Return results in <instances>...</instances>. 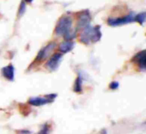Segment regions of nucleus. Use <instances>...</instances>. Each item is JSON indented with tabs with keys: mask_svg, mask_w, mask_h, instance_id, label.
Listing matches in <instances>:
<instances>
[{
	"mask_svg": "<svg viewBox=\"0 0 146 134\" xmlns=\"http://www.w3.org/2000/svg\"><path fill=\"white\" fill-rule=\"evenodd\" d=\"M101 134H107V132H106V130H102V132L100 133Z\"/></svg>",
	"mask_w": 146,
	"mask_h": 134,
	"instance_id": "18",
	"label": "nucleus"
},
{
	"mask_svg": "<svg viewBox=\"0 0 146 134\" xmlns=\"http://www.w3.org/2000/svg\"><path fill=\"white\" fill-rule=\"evenodd\" d=\"M82 85H83V78L81 76V74H79L78 77L75 80L74 85V91L75 92H82Z\"/></svg>",
	"mask_w": 146,
	"mask_h": 134,
	"instance_id": "11",
	"label": "nucleus"
},
{
	"mask_svg": "<svg viewBox=\"0 0 146 134\" xmlns=\"http://www.w3.org/2000/svg\"><path fill=\"white\" fill-rule=\"evenodd\" d=\"M56 49V44L55 42H50L48 44H46L44 47H43L38 53L35 61L38 62H41L43 61H45L46 59L50 58L51 55L53 54L54 50Z\"/></svg>",
	"mask_w": 146,
	"mask_h": 134,
	"instance_id": "3",
	"label": "nucleus"
},
{
	"mask_svg": "<svg viewBox=\"0 0 146 134\" xmlns=\"http://www.w3.org/2000/svg\"><path fill=\"white\" fill-rule=\"evenodd\" d=\"M120 86V84H119V82H117V81H112L110 84V86H109V88L110 89V90H113V91H115V90H116V89H118V87Z\"/></svg>",
	"mask_w": 146,
	"mask_h": 134,
	"instance_id": "16",
	"label": "nucleus"
},
{
	"mask_svg": "<svg viewBox=\"0 0 146 134\" xmlns=\"http://www.w3.org/2000/svg\"><path fill=\"white\" fill-rule=\"evenodd\" d=\"M20 133L21 134H31L32 132L31 131H28V130H21L20 131Z\"/></svg>",
	"mask_w": 146,
	"mask_h": 134,
	"instance_id": "17",
	"label": "nucleus"
},
{
	"mask_svg": "<svg viewBox=\"0 0 146 134\" xmlns=\"http://www.w3.org/2000/svg\"><path fill=\"white\" fill-rule=\"evenodd\" d=\"M2 75L8 80L13 81L15 80V67L12 64H9L3 67L1 70Z\"/></svg>",
	"mask_w": 146,
	"mask_h": 134,
	"instance_id": "9",
	"label": "nucleus"
},
{
	"mask_svg": "<svg viewBox=\"0 0 146 134\" xmlns=\"http://www.w3.org/2000/svg\"><path fill=\"white\" fill-rule=\"evenodd\" d=\"M62 59V53H56L53 56H51L47 62L45 63V68L50 71H55L59 67L61 61Z\"/></svg>",
	"mask_w": 146,
	"mask_h": 134,
	"instance_id": "6",
	"label": "nucleus"
},
{
	"mask_svg": "<svg viewBox=\"0 0 146 134\" xmlns=\"http://www.w3.org/2000/svg\"><path fill=\"white\" fill-rule=\"evenodd\" d=\"M77 28L72 27L68 32H67L62 37L64 38L65 40H73L76 38L77 36Z\"/></svg>",
	"mask_w": 146,
	"mask_h": 134,
	"instance_id": "12",
	"label": "nucleus"
},
{
	"mask_svg": "<svg viewBox=\"0 0 146 134\" xmlns=\"http://www.w3.org/2000/svg\"><path fill=\"white\" fill-rule=\"evenodd\" d=\"M25 10H26V3H25V2H21V4H20L19 10H18V15H19V16H21V15L25 13Z\"/></svg>",
	"mask_w": 146,
	"mask_h": 134,
	"instance_id": "15",
	"label": "nucleus"
},
{
	"mask_svg": "<svg viewBox=\"0 0 146 134\" xmlns=\"http://www.w3.org/2000/svg\"><path fill=\"white\" fill-rule=\"evenodd\" d=\"M146 52L145 50L139 51V53H137L134 57L133 58V61L138 64V66L143 70V71H145L146 68Z\"/></svg>",
	"mask_w": 146,
	"mask_h": 134,
	"instance_id": "7",
	"label": "nucleus"
},
{
	"mask_svg": "<svg viewBox=\"0 0 146 134\" xmlns=\"http://www.w3.org/2000/svg\"><path fill=\"white\" fill-rule=\"evenodd\" d=\"M73 20L69 15H62L57 21L55 34L57 36H63L67 32H68L72 28Z\"/></svg>",
	"mask_w": 146,
	"mask_h": 134,
	"instance_id": "2",
	"label": "nucleus"
},
{
	"mask_svg": "<svg viewBox=\"0 0 146 134\" xmlns=\"http://www.w3.org/2000/svg\"><path fill=\"white\" fill-rule=\"evenodd\" d=\"M92 21L91 14L88 10H84L80 12L77 17V29H84L90 26Z\"/></svg>",
	"mask_w": 146,
	"mask_h": 134,
	"instance_id": "5",
	"label": "nucleus"
},
{
	"mask_svg": "<svg viewBox=\"0 0 146 134\" xmlns=\"http://www.w3.org/2000/svg\"><path fill=\"white\" fill-rule=\"evenodd\" d=\"M25 2H27V3H32L33 0H24Z\"/></svg>",
	"mask_w": 146,
	"mask_h": 134,
	"instance_id": "19",
	"label": "nucleus"
},
{
	"mask_svg": "<svg viewBox=\"0 0 146 134\" xmlns=\"http://www.w3.org/2000/svg\"><path fill=\"white\" fill-rule=\"evenodd\" d=\"M50 127L48 126V124H44L42 126V128L40 129V131L38 133V134H49L50 133Z\"/></svg>",
	"mask_w": 146,
	"mask_h": 134,
	"instance_id": "14",
	"label": "nucleus"
},
{
	"mask_svg": "<svg viewBox=\"0 0 146 134\" xmlns=\"http://www.w3.org/2000/svg\"><path fill=\"white\" fill-rule=\"evenodd\" d=\"M53 101L47 98L45 96L44 98L41 97H34V98H31L28 100V103L32 106H36V107H39V106H43L48 103H52Z\"/></svg>",
	"mask_w": 146,
	"mask_h": 134,
	"instance_id": "8",
	"label": "nucleus"
},
{
	"mask_svg": "<svg viewBox=\"0 0 146 134\" xmlns=\"http://www.w3.org/2000/svg\"><path fill=\"white\" fill-rule=\"evenodd\" d=\"M134 19H135V14L130 13L122 17H115V18L110 17L108 19L107 23L110 27H118V26H122L125 24L134 22Z\"/></svg>",
	"mask_w": 146,
	"mask_h": 134,
	"instance_id": "4",
	"label": "nucleus"
},
{
	"mask_svg": "<svg viewBox=\"0 0 146 134\" xmlns=\"http://www.w3.org/2000/svg\"><path fill=\"white\" fill-rule=\"evenodd\" d=\"M74 46V42L73 40H65L59 44V50L62 54H66L73 50Z\"/></svg>",
	"mask_w": 146,
	"mask_h": 134,
	"instance_id": "10",
	"label": "nucleus"
},
{
	"mask_svg": "<svg viewBox=\"0 0 146 134\" xmlns=\"http://www.w3.org/2000/svg\"><path fill=\"white\" fill-rule=\"evenodd\" d=\"M145 17H146V13L145 12H142L139 13L138 15H135V19L134 21H137L138 23L143 25L145 22Z\"/></svg>",
	"mask_w": 146,
	"mask_h": 134,
	"instance_id": "13",
	"label": "nucleus"
},
{
	"mask_svg": "<svg viewBox=\"0 0 146 134\" xmlns=\"http://www.w3.org/2000/svg\"><path fill=\"white\" fill-rule=\"evenodd\" d=\"M102 38L100 26H88L82 29L80 35V41L84 44H91L98 42Z\"/></svg>",
	"mask_w": 146,
	"mask_h": 134,
	"instance_id": "1",
	"label": "nucleus"
}]
</instances>
